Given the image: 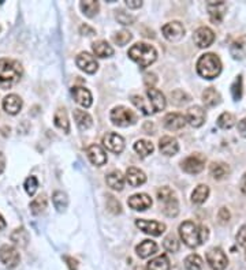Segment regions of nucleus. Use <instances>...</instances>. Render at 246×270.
<instances>
[{
	"label": "nucleus",
	"mask_w": 246,
	"mask_h": 270,
	"mask_svg": "<svg viewBox=\"0 0 246 270\" xmlns=\"http://www.w3.org/2000/svg\"><path fill=\"white\" fill-rule=\"evenodd\" d=\"M136 225L141 229L142 232L151 235V236H160V235L166 231V225L163 223H157L152 220H137Z\"/></svg>",
	"instance_id": "12"
},
{
	"label": "nucleus",
	"mask_w": 246,
	"mask_h": 270,
	"mask_svg": "<svg viewBox=\"0 0 246 270\" xmlns=\"http://www.w3.org/2000/svg\"><path fill=\"white\" fill-rule=\"evenodd\" d=\"M75 63L79 67V70H82L86 74H94L99 68V64H97V60L94 59V56H92L90 53L88 52H81L75 59Z\"/></svg>",
	"instance_id": "13"
},
{
	"label": "nucleus",
	"mask_w": 246,
	"mask_h": 270,
	"mask_svg": "<svg viewBox=\"0 0 246 270\" xmlns=\"http://www.w3.org/2000/svg\"><path fill=\"white\" fill-rule=\"evenodd\" d=\"M159 149L162 151L164 156H175L179 150V145H178V140L173 138V136H163L160 138V142H159Z\"/></svg>",
	"instance_id": "20"
},
{
	"label": "nucleus",
	"mask_w": 246,
	"mask_h": 270,
	"mask_svg": "<svg viewBox=\"0 0 246 270\" xmlns=\"http://www.w3.org/2000/svg\"><path fill=\"white\" fill-rule=\"evenodd\" d=\"M231 56L236 60H242L246 57V36L238 37L237 40L233 41L230 47Z\"/></svg>",
	"instance_id": "25"
},
{
	"label": "nucleus",
	"mask_w": 246,
	"mask_h": 270,
	"mask_svg": "<svg viewBox=\"0 0 246 270\" xmlns=\"http://www.w3.org/2000/svg\"><path fill=\"white\" fill-rule=\"evenodd\" d=\"M126 4L129 8H140L142 5V1H140V0H126Z\"/></svg>",
	"instance_id": "53"
},
{
	"label": "nucleus",
	"mask_w": 246,
	"mask_h": 270,
	"mask_svg": "<svg viewBox=\"0 0 246 270\" xmlns=\"http://www.w3.org/2000/svg\"><path fill=\"white\" fill-rule=\"evenodd\" d=\"M197 73L205 79H215L222 73V62L215 53L201 55L197 60Z\"/></svg>",
	"instance_id": "3"
},
{
	"label": "nucleus",
	"mask_w": 246,
	"mask_h": 270,
	"mask_svg": "<svg viewBox=\"0 0 246 270\" xmlns=\"http://www.w3.org/2000/svg\"><path fill=\"white\" fill-rule=\"evenodd\" d=\"M23 74L21 63L14 59H0V88L8 89L21 79Z\"/></svg>",
	"instance_id": "2"
},
{
	"label": "nucleus",
	"mask_w": 246,
	"mask_h": 270,
	"mask_svg": "<svg viewBox=\"0 0 246 270\" xmlns=\"http://www.w3.org/2000/svg\"><path fill=\"white\" fill-rule=\"evenodd\" d=\"M208 197H210V187L205 184H200L192 192V202L196 205H201L208 199Z\"/></svg>",
	"instance_id": "33"
},
{
	"label": "nucleus",
	"mask_w": 246,
	"mask_h": 270,
	"mask_svg": "<svg viewBox=\"0 0 246 270\" xmlns=\"http://www.w3.org/2000/svg\"><path fill=\"white\" fill-rule=\"evenodd\" d=\"M181 165H182V169L186 173L196 175V173H200L204 169L205 157L197 153V154H193V156H189L188 158H185L184 161L181 162Z\"/></svg>",
	"instance_id": "9"
},
{
	"label": "nucleus",
	"mask_w": 246,
	"mask_h": 270,
	"mask_svg": "<svg viewBox=\"0 0 246 270\" xmlns=\"http://www.w3.org/2000/svg\"><path fill=\"white\" fill-rule=\"evenodd\" d=\"M219 220L222 223H227L230 220V212L226 208H222L219 212Z\"/></svg>",
	"instance_id": "51"
},
{
	"label": "nucleus",
	"mask_w": 246,
	"mask_h": 270,
	"mask_svg": "<svg viewBox=\"0 0 246 270\" xmlns=\"http://www.w3.org/2000/svg\"><path fill=\"white\" fill-rule=\"evenodd\" d=\"M23 187H25V191L27 192V195H30L33 197L34 194H36L37 188H38V180H37L36 176H29L25 180V184H23Z\"/></svg>",
	"instance_id": "44"
},
{
	"label": "nucleus",
	"mask_w": 246,
	"mask_h": 270,
	"mask_svg": "<svg viewBox=\"0 0 246 270\" xmlns=\"http://www.w3.org/2000/svg\"><path fill=\"white\" fill-rule=\"evenodd\" d=\"M107 208L110 209L112 213H121L122 208H121V203L116 201L114 197H108V202H107Z\"/></svg>",
	"instance_id": "48"
},
{
	"label": "nucleus",
	"mask_w": 246,
	"mask_h": 270,
	"mask_svg": "<svg viewBox=\"0 0 246 270\" xmlns=\"http://www.w3.org/2000/svg\"><path fill=\"white\" fill-rule=\"evenodd\" d=\"M186 270H201L203 269V260L197 254H190L185 260Z\"/></svg>",
	"instance_id": "41"
},
{
	"label": "nucleus",
	"mask_w": 246,
	"mask_h": 270,
	"mask_svg": "<svg viewBox=\"0 0 246 270\" xmlns=\"http://www.w3.org/2000/svg\"><path fill=\"white\" fill-rule=\"evenodd\" d=\"M205 111L200 105H194L188 109L186 114V122H189V125L193 127H201L205 122Z\"/></svg>",
	"instance_id": "18"
},
{
	"label": "nucleus",
	"mask_w": 246,
	"mask_h": 270,
	"mask_svg": "<svg viewBox=\"0 0 246 270\" xmlns=\"http://www.w3.org/2000/svg\"><path fill=\"white\" fill-rule=\"evenodd\" d=\"M147 94L148 99H149V103H151L152 112H160V111L166 108L167 101H166V97H164V94L160 90H157L155 88H149L147 90Z\"/></svg>",
	"instance_id": "15"
},
{
	"label": "nucleus",
	"mask_w": 246,
	"mask_h": 270,
	"mask_svg": "<svg viewBox=\"0 0 246 270\" xmlns=\"http://www.w3.org/2000/svg\"><path fill=\"white\" fill-rule=\"evenodd\" d=\"M207 262L214 270H225L229 265V258L223 250L214 247L207 253Z\"/></svg>",
	"instance_id": "7"
},
{
	"label": "nucleus",
	"mask_w": 246,
	"mask_h": 270,
	"mask_svg": "<svg viewBox=\"0 0 246 270\" xmlns=\"http://www.w3.org/2000/svg\"><path fill=\"white\" fill-rule=\"evenodd\" d=\"M207 8H208V12H210L211 21L214 23H220L226 15L227 4L225 1H210L207 4Z\"/></svg>",
	"instance_id": "16"
},
{
	"label": "nucleus",
	"mask_w": 246,
	"mask_h": 270,
	"mask_svg": "<svg viewBox=\"0 0 246 270\" xmlns=\"http://www.w3.org/2000/svg\"><path fill=\"white\" fill-rule=\"evenodd\" d=\"M238 133H240L241 136L246 138V118H244V119L238 123Z\"/></svg>",
	"instance_id": "52"
},
{
	"label": "nucleus",
	"mask_w": 246,
	"mask_h": 270,
	"mask_svg": "<svg viewBox=\"0 0 246 270\" xmlns=\"http://www.w3.org/2000/svg\"><path fill=\"white\" fill-rule=\"evenodd\" d=\"M134 150H136L141 157H148L149 154H152L153 150H155V147H153L152 142H149V140L145 139H140L134 143Z\"/></svg>",
	"instance_id": "36"
},
{
	"label": "nucleus",
	"mask_w": 246,
	"mask_h": 270,
	"mask_svg": "<svg viewBox=\"0 0 246 270\" xmlns=\"http://www.w3.org/2000/svg\"><path fill=\"white\" fill-rule=\"evenodd\" d=\"M170 260L167 255H159L156 258H153L148 262L147 269L148 270H170Z\"/></svg>",
	"instance_id": "34"
},
{
	"label": "nucleus",
	"mask_w": 246,
	"mask_h": 270,
	"mask_svg": "<svg viewBox=\"0 0 246 270\" xmlns=\"http://www.w3.org/2000/svg\"><path fill=\"white\" fill-rule=\"evenodd\" d=\"M236 116L230 112H225V114H222L218 118V126H219L220 129H223V130H230L231 127H234L236 126Z\"/></svg>",
	"instance_id": "40"
},
{
	"label": "nucleus",
	"mask_w": 246,
	"mask_h": 270,
	"mask_svg": "<svg viewBox=\"0 0 246 270\" xmlns=\"http://www.w3.org/2000/svg\"><path fill=\"white\" fill-rule=\"evenodd\" d=\"M193 40L199 48H208L210 45H212V42L215 41V33L210 27H199L194 31Z\"/></svg>",
	"instance_id": "10"
},
{
	"label": "nucleus",
	"mask_w": 246,
	"mask_h": 270,
	"mask_svg": "<svg viewBox=\"0 0 246 270\" xmlns=\"http://www.w3.org/2000/svg\"><path fill=\"white\" fill-rule=\"evenodd\" d=\"M126 180L131 187H138V186H142L144 183L147 182V176L141 169H138L136 166H130L126 171Z\"/></svg>",
	"instance_id": "24"
},
{
	"label": "nucleus",
	"mask_w": 246,
	"mask_h": 270,
	"mask_svg": "<svg viewBox=\"0 0 246 270\" xmlns=\"http://www.w3.org/2000/svg\"><path fill=\"white\" fill-rule=\"evenodd\" d=\"M157 199L163 203V213L167 217H175L179 212L178 199L170 187H160L157 190Z\"/></svg>",
	"instance_id": "5"
},
{
	"label": "nucleus",
	"mask_w": 246,
	"mask_h": 270,
	"mask_svg": "<svg viewBox=\"0 0 246 270\" xmlns=\"http://www.w3.org/2000/svg\"><path fill=\"white\" fill-rule=\"evenodd\" d=\"M64 260L68 262V266H70V270H77V261L70 258V257H64Z\"/></svg>",
	"instance_id": "54"
},
{
	"label": "nucleus",
	"mask_w": 246,
	"mask_h": 270,
	"mask_svg": "<svg viewBox=\"0 0 246 270\" xmlns=\"http://www.w3.org/2000/svg\"><path fill=\"white\" fill-rule=\"evenodd\" d=\"M92 49H93V53L97 57H110L114 55V48L104 40L94 41L92 44Z\"/></svg>",
	"instance_id": "26"
},
{
	"label": "nucleus",
	"mask_w": 246,
	"mask_h": 270,
	"mask_svg": "<svg viewBox=\"0 0 246 270\" xmlns=\"http://www.w3.org/2000/svg\"><path fill=\"white\" fill-rule=\"evenodd\" d=\"M163 36L167 38L168 41H179L185 36V26L178 21L166 23L162 29Z\"/></svg>",
	"instance_id": "11"
},
{
	"label": "nucleus",
	"mask_w": 246,
	"mask_h": 270,
	"mask_svg": "<svg viewBox=\"0 0 246 270\" xmlns=\"http://www.w3.org/2000/svg\"><path fill=\"white\" fill-rule=\"evenodd\" d=\"M157 251V244L152 240H144L136 247V253L140 258H148Z\"/></svg>",
	"instance_id": "27"
},
{
	"label": "nucleus",
	"mask_w": 246,
	"mask_h": 270,
	"mask_svg": "<svg viewBox=\"0 0 246 270\" xmlns=\"http://www.w3.org/2000/svg\"><path fill=\"white\" fill-rule=\"evenodd\" d=\"M179 236L188 247L196 249L208 239L210 231L204 225H199L193 221H185L179 225Z\"/></svg>",
	"instance_id": "1"
},
{
	"label": "nucleus",
	"mask_w": 246,
	"mask_h": 270,
	"mask_svg": "<svg viewBox=\"0 0 246 270\" xmlns=\"http://www.w3.org/2000/svg\"><path fill=\"white\" fill-rule=\"evenodd\" d=\"M116 19H118V22L122 23V25H133L134 21H136V18H134V16L129 15V14L125 12L123 10L116 11Z\"/></svg>",
	"instance_id": "46"
},
{
	"label": "nucleus",
	"mask_w": 246,
	"mask_h": 270,
	"mask_svg": "<svg viewBox=\"0 0 246 270\" xmlns=\"http://www.w3.org/2000/svg\"><path fill=\"white\" fill-rule=\"evenodd\" d=\"M129 56L140 67L145 68L156 60L157 51L155 49V47L149 45L147 42H137L129 49Z\"/></svg>",
	"instance_id": "4"
},
{
	"label": "nucleus",
	"mask_w": 246,
	"mask_h": 270,
	"mask_svg": "<svg viewBox=\"0 0 246 270\" xmlns=\"http://www.w3.org/2000/svg\"><path fill=\"white\" fill-rule=\"evenodd\" d=\"M127 205L134 210L142 212V210H147L148 208L152 206V199L148 194H134L129 198Z\"/></svg>",
	"instance_id": "17"
},
{
	"label": "nucleus",
	"mask_w": 246,
	"mask_h": 270,
	"mask_svg": "<svg viewBox=\"0 0 246 270\" xmlns=\"http://www.w3.org/2000/svg\"><path fill=\"white\" fill-rule=\"evenodd\" d=\"M52 202L55 209L58 210L59 213H62V212H64L67 209L68 198L63 191H55L52 195Z\"/></svg>",
	"instance_id": "35"
},
{
	"label": "nucleus",
	"mask_w": 246,
	"mask_h": 270,
	"mask_svg": "<svg viewBox=\"0 0 246 270\" xmlns=\"http://www.w3.org/2000/svg\"><path fill=\"white\" fill-rule=\"evenodd\" d=\"M74 120L77 122V126L81 130H86V129H89L93 125L92 116L88 112L81 111V109H74Z\"/></svg>",
	"instance_id": "30"
},
{
	"label": "nucleus",
	"mask_w": 246,
	"mask_h": 270,
	"mask_svg": "<svg viewBox=\"0 0 246 270\" xmlns=\"http://www.w3.org/2000/svg\"><path fill=\"white\" fill-rule=\"evenodd\" d=\"M105 182L112 190L121 191V190H123V186H125V176L119 171H112L107 175Z\"/></svg>",
	"instance_id": "29"
},
{
	"label": "nucleus",
	"mask_w": 246,
	"mask_h": 270,
	"mask_svg": "<svg viewBox=\"0 0 246 270\" xmlns=\"http://www.w3.org/2000/svg\"><path fill=\"white\" fill-rule=\"evenodd\" d=\"M22 100L19 96L16 94H8L5 96L3 103H1V107L4 109L5 112L8 115H16L22 109Z\"/></svg>",
	"instance_id": "22"
},
{
	"label": "nucleus",
	"mask_w": 246,
	"mask_h": 270,
	"mask_svg": "<svg viewBox=\"0 0 246 270\" xmlns=\"http://www.w3.org/2000/svg\"><path fill=\"white\" fill-rule=\"evenodd\" d=\"M131 103L136 105L137 108L141 109L142 112L145 115H149L152 111L148 108L147 105H145V103H144V99H142L141 96H137V94H134V96H131Z\"/></svg>",
	"instance_id": "47"
},
{
	"label": "nucleus",
	"mask_w": 246,
	"mask_h": 270,
	"mask_svg": "<svg viewBox=\"0 0 246 270\" xmlns=\"http://www.w3.org/2000/svg\"><path fill=\"white\" fill-rule=\"evenodd\" d=\"M163 246L170 253H177L179 250V242L174 235H168L167 238L164 239V242H163Z\"/></svg>",
	"instance_id": "43"
},
{
	"label": "nucleus",
	"mask_w": 246,
	"mask_h": 270,
	"mask_svg": "<svg viewBox=\"0 0 246 270\" xmlns=\"http://www.w3.org/2000/svg\"><path fill=\"white\" fill-rule=\"evenodd\" d=\"M4 168H5V157H4V154L0 151V175L3 173Z\"/></svg>",
	"instance_id": "55"
},
{
	"label": "nucleus",
	"mask_w": 246,
	"mask_h": 270,
	"mask_svg": "<svg viewBox=\"0 0 246 270\" xmlns=\"http://www.w3.org/2000/svg\"><path fill=\"white\" fill-rule=\"evenodd\" d=\"M210 173L216 180H222L230 173V166L225 162H212L210 166Z\"/></svg>",
	"instance_id": "31"
},
{
	"label": "nucleus",
	"mask_w": 246,
	"mask_h": 270,
	"mask_svg": "<svg viewBox=\"0 0 246 270\" xmlns=\"http://www.w3.org/2000/svg\"><path fill=\"white\" fill-rule=\"evenodd\" d=\"M203 101H204L205 107L212 108V107H216L222 103V96L215 88H208L205 89L204 93H203Z\"/></svg>",
	"instance_id": "28"
},
{
	"label": "nucleus",
	"mask_w": 246,
	"mask_h": 270,
	"mask_svg": "<svg viewBox=\"0 0 246 270\" xmlns=\"http://www.w3.org/2000/svg\"><path fill=\"white\" fill-rule=\"evenodd\" d=\"M240 187H241V191L244 192V194H245V195H246V173H245V175H244V176H242L241 184H240Z\"/></svg>",
	"instance_id": "57"
},
{
	"label": "nucleus",
	"mask_w": 246,
	"mask_h": 270,
	"mask_svg": "<svg viewBox=\"0 0 246 270\" xmlns=\"http://www.w3.org/2000/svg\"><path fill=\"white\" fill-rule=\"evenodd\" d=\"M79 7L84 12V15L89 16V18H93L97 12H99L100 4L99 1H94V0H88V1H81L79 3Z\"/></svg>",
	"instance_id": "38"
},
{
	"label": "nucleus",
	"mask_w": 246,
	"mask_h": 270,
	"mask_svg": "<svg viewBox=\"0 0 246 270\" xmlns=\"http://www.w3.org/2000/svg\"><path fill=\"white\" fill-rule=\"evenodd\" d=\"M231 94H233V99L236 101H238L242 97V77H238L234 81L233 86H231Z\"/></svg>",
	"instance_id": "45"
},
{
	"label": "nucleus",
	"mask_w": 246,
	"mask_h": 270,
	"mask_svg": "<svg viewBox=\"0 0 246 270\" xmlns=\"http://www.w3.org/2000/svg\"><path fill=\"white\" fill-rule=\"evenodd\" d=\"M110 119L118 127H129L136 125L137 115L126 107H115L111 111Z\"/></svg>",
	"instance_id": "6"
},
{
	"label": "nucleus",
	"mask_w": 246,
	"mask_h": 270,
	"mask_svg": "<svg viewBox=\"0 0 246 270\" xmlns=\"http://www.w3.org/2000/svg\"><path fill=\"white\" fill-rule=\"evenodd\" d=\"M86 154L89 157L90 162L96 166L104 165L107 162V153L104 151V149L99 145H90L88 149H86Z\"/></svg>",
	"instance_id": "21"
},
{
	"label": "nucleus",
	"mask_w": 246,
	"mask_h": 270,
	"mask_svg": "<svg viewBox=\"0 0 246 270\" xmlns=\"http://www.w3.org/2000/svg\"><path fill=\"white\" fill-rule=\"evenodd\" d=\"M103 145L112 153H122L125 149V139L119 134L108 133L103 136Z\"/></svg>",
	"instance_id": "14"
},
{
	"label": "nucleus",
	"mask_w": 246,
	"mask_h": 270,
	"mask_svg": "<svg viewBox=\"0 0 246 270\" xmlns=\"http://www.w3.org/2000/svg\"><path fill=\"white\" fill-rule=\"evenodd\" d=\"M237 243L240 244L241 247L246 249V225L241 227L238 234H237Z\"/></svg>",
	"instance_id": "49"
},
{
	"label": "nucleus",
	"mask_w": 246,
	"mask_h": 270,
	"mask_svg": "<svg viewBox=\"0 0 246 270\" xmlns=\"http://www.w3.org/2000/svg\"><path fill=\"white\" fill-rule=\"evenodd\" d=\"M88 33V36H92V34H94V30L93 29H92V27H89V26H86V25H85V26H81V33Z\"/></svg>",
	"instance_id": "56"
},
{
	"label": "nucleus",
	"mask_w": 246,
	"mask_h": 270,
	"mask_svg": "<svg viewBox=\"0 0 246 270\" xmlns=\"http://www.w3.org/2000/svg\"><path fill=\"white\" fill-rule=\"evenodd\" d=\"M11 240L19 247H26L27 242H29V234L25 228H18L11 235Z\"/></svg>",
	"instance_id": "39"
},
{
	"label": "nucleus",
	"mask_w": 246,
	"mask_h": 270,
	"mask_svg": "<svg viewBox=\"0 0 246 270\" xmlns=\"http://www.w3.org/2000/svg\"><path fill=\"white\" fill-rule=\"evenodd\" d=\"M145 85H147L148 88H153V85L156 83V75L155 74H151V73H147L145 74Z\"/></svg>",
	"instance_id": "50"
},
{
	"label": "nucleus",
	"mask_w": 246,
	"mask_h": 270,
	"mask_svg": "<svg viewBox=\"0 0 246 270\" xmlns=\"http://www.w3.org/2000/svg\"><path fill=\"white\" fill-rule=\"evenodd\" d=\"M71 94H73L75 103L81 105V107H84V108H89L92 103H93L90 92L88 89L82 88V86H74L71 89Z\"/></svg>",
	"instance_id": "19"
},
{
	"label": "nucleus",
	"mask_w": 246,
	"mask_h": 270,
	"mask_svg": "<svg viewBox=\"0 0 246 270\" xmlns=\"http://www.w3.org/2000/svg\"><path fill=\"white\" fill-rule=\"evenodd\" d=\"M5 225H7V224H5V220L3 218V216L0 214V231H3V229L5 228Z\"/></svg>",
	"instance_id": "58"
},
{
	"label": "nucleus",
	"mask_w": 246,
	"mask_h": 270,
	"mask_svg": "<svg viewBox=\"0 0 246 270\" xmlns=\"http://www.w3.org/2000/svg\"><path fill=\"white\" fill-rule=\"evenodd\" d=\"M0 261H1L3 265L12 269V268H15V266L19 264L21 255H19V253H18V250H16L15 247L4 244V246L0 247Z\"/></svg>",
	"instance_id": "8"
},
{
	"label": "nucleus",
	"mask_w": 246,
	"mask_h": 270,
	"mask_svg": "<svg viewBox=\"0 0 246 270\" xmlns=\"http://www.w3.org/2000/svg\"><path fill=\"white\" fill-rule=\"evenodd\" d=\"M47 209V197L41 194L37 198H34L30 203V212L34 216H38V214L44 213V210Z\"/></svg>",
	"instance_id": "37"
},
{
	"label": "nucleus",
	"mask_w": 246,
	"mask_h": 270,
	"mask_svg": "<svg viewBox=\"0 0 246 270\" xmlns=\"http://www.w3.org/2000/svg\"><path fill=\"white\" fill-rule=\"evenodd\" d=\"M136 270H148V269H145V268H141V266H140V268H136Z\"/></svg>",
	"instance_id": "59"
},
{
	"label": "nucleus",
	"mask_w": 246,
	"mask_h": 270,
	"mask_svg": "<svg viewBox=\"0 0 246 270\" xmlns=\"http://www.w3.org/2000/svg\"><path fill=\"white\" fill-rule=\"evenodd\" d=\"M131 38H133V36H131L130 31L121 30L112 36V41L115 42V44H118L119 47H123V45H126L127 42L130 41Z\"/></svg>",
	"instance_id": "42"
},
{
	"label": "nucleus",
	"mask_w": 246,
	"mask_h": 270,
	"mask_svg": "<svg viewBox=\"0 0 246 270\" xmlns=\"http://www.w3.org/2000/svg\"><path fill=\"white\" fill-rule=\"evenodd\" d=\"M53 122H55V126L63 130L66 134L70 133V122H68L67 114H66V111L63 108H59L55 115H53Z\"/></svg>",
	"instance_id": "32"
},
{
	"label": "nucleus",
	"mask_w": 246,
	"mask_h": 270,
	"mask_svg": "<svg viewBox=\"0 0 246 270\" xmlns=\"http://www.w3.org/2000/svg\"><path fill=\"white\" fill-rule=\"evenodd\" d=\"M163 122H164V127L167 130L177 131L184 129L185 125H186V118L181 114H168L166 115Z\"/></svg>",
	"instance_id": "23"
}]
</instances>
